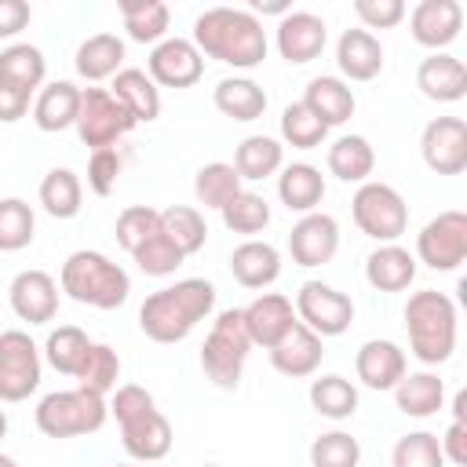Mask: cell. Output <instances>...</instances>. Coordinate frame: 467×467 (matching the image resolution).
<instances>
[{
  "label": "cell",
  "mask_w": 467,
  "mask_h": 467,
  "mask_svg": "<svg viewBox=\"0 0 467 467\" xmlns=\"http://www.w3.org/2000/svg\"><path fill=\"white\" fill-rule=\"evenodd\" d=\"M193 47L234 69H255L266 58V29L244 7H208L193 18Z\"/></svg>",
  "instance_id": "6da1fadb"
},
{
  "label": "cell",
  "mask_w": 467,
  "mask_h": 467,
  "mask_svg": "<svg viewBox=\"0 0 467 467\" xmlns=\"http://www.w3.org/2000/svg\"><path fill=\"white\" fill-rule=\"evenodd\" d=\"M212 310H215V285L204 277H186L146 296V303L139 306V328L153 343H179Z\"/></svg>",
  "instance_id": "7a4b0ae2"
},
{
  "label": "cell",
  "mask_w": 467,
  "mask_h": 467,
  "mask_svg": "<svg viewBox=\"0 0 467 467\" xmlns=\"http://www.w3.org/2000/svg\"><path fill=\"white\" fill-rule=\"evenodd\" d=\"M106 405H109V416H117V423H120V441H124L128 456H135L142 463H157L171 452V423L157 409V401L146 387L120 383Z\"/></svg>",
  "instance_id": "3957f363"
},
{
  "label": "cell",
  "mask_w": 467,
  "mask_h": 467,
  "mask_svg": "<svg viewBox=\"0 0 467 467\" xmlns=\"http://www.w3.org/2000/svg\"><path fill=\"white\" fill-rule=\"evenodd\" d=\"M58 288L84 303V306H95V310H117L128 303V292H131V277L120 263H113L109 255L102 252H91V248H80L73 255H66L62 263V274H58Z\"/></svg>",
  "instance_id": "277c9868"
},
{
  "label": "cell",
  "mask_w": 467,
  "mask_h": 467,
  "mask_svg": "<svg viewBox=\"0 0 467 467\" xmlns=\"http://www.w3.org/2000/svg\"><path fill=\"white\" fill-rule=\"evenodd\" d=\"M405 328L412 358L423 365H441L456 350V303L438 288L412 292L405 303Z\"/></svg>",
  "instance_id": "5b68a950"
},
{
  "label": "cell",
  "mask_w": 467,
  "mask_h": 467,
  "mask_svg": "<svg viewBox=\"0 0 467 467\" xmlns=\"http://www.w3.org/2000/svg\"><path fill=\"white\" fill-rule=\"evenodd\" d=\"M109 416V405L102 394H91L84 387L73 390H51L36 405V427L47 438H80L102 431Z\"/></svg>",
  "instance_id": "8992f818"
},
{
  "label": "cell",
  "mask_w": 467,
  "mask_h": 467,
  "mask_svg": "<svg viewBox=\"0 0 467 467\" xmlns=\"http://www.w3.org/2000/svg\"><path fill=\"white\" fill-rule=\"evenodd\" d=\"M248 350H252V339L244 332V321H241V310H223L215 321H212V332L201 347V368L204 376L223 387V390H234L241 383V372H244V361H248Z\"/></svg>",
  "instance_id": "52a82bcc"
},
{
  "label": "cell",
  "mask_w": 467,
  "mask_h": 467,
  "mask_svg": "<svg viewBox=\"0 0 467 467\" xmlns=\"http://www.w3.org/2000/svg\"><path fill=\"white\" fill-rule=\"evenodd\" d=\"M350 215H354L358 230L365 237H372L376 244H394L409 226L405 197L390 182H376V179L358 186V193L350 201Z\"/></svg>",
  "instance_id": "ba28073f"
},
{
  "label": "cell",
  "mask_w": 467,
  "mask_h": 467,
  "mask_svg": "<svg viewBox=\"0 0 467 467\" xmlns=\"http://www.w3.org/2000/svg\"><path fill=\"white\" fill-rule=\"evenodd\" d=\"M77 135L91 150H109L120 135L135 128L131 113L109 95V88H80V113H77Z\"/></svg>",
  "instance_id": "9c48e42d"
},
{
  "label": "cell",
  "mask_w": 467,
  "mask_h": 467,
  "mask_svg": "<svg viewBox=\"0 0 467 467\" xmlns=\"http://www.w3.org/2000/svg\"><path fill=\"white\" fill-rule=\"evenodd\" d=\"M416 259L441 274L456 270L467 259V212H460V208L438 212L416 234Z\"/></svg>",
  "instance_id": "30bf717a"
},
{
  "label": "cell",
  "mask_w": 467,
  "mask_h": 467,
  "mask_svg": "<svg viewBox=\"0 0 467 467\" xmlns=\"http://www.w3.org/2000/svg\"><path fill=\"white\" fill-rule=\"evenodd\" d=\"M296 317L299 325H306L310 332L325 336H343L354 321V299L325 281H303L296 292Z\"/></svg>",
  "instance_id": "8fae6325"
},
{
  "label": "cell",
  "mask_w": 467,
  "mask_h": 467,
  "mask_svg": "<svg viewBox=\"0 0 467 467\" xmlns=\"http://www.w3.org/2000/svg\"><path fill=\"white\" fill-rule=\"evenodd\" d=\"M40 387V347L22 328L0 332V401H26Z\"/></svg>",
  "instance_id": "7c38bea8"
},
{
  "label": "cell",
  "mask_w": 467,
  "mask_h": 467,
  "mask_svg": "<svg viewBox=\"0 0 467 467\" xmlns=\"http://www.w3.org/2000/svg\"><path fill=\"white\" fill-rule=\"evenodd\" d=\"M146 77L161 88H193L204 77V55L186 36H164L146 58Z\"/></svg>",
  "instance_id": "4fadbf2b"
},
{
  "label": "cell",
  "mask_w": 467,
  "mask_h": 467,
  "mask_svg": "<svg viewBox=\"0 0 467 467\" xmlns=\"http://www.w3.org/2000/svg\"><path fill=\"white\" fill-rule=\"evenodd\" d=\"M423 164L438 175H460L467 168V124L460 117H434L420 135Z\"/></svg>",
  "instance_id": "5bb4252c"
},
{
  "label": "cell",
  "mask_w": 467,
  "mask_h": 467,
  "mask_svg": "<svg viewBox=\"0 0 467 467\" xmlns=\"http://www.w3.org/2000/svg\"><path fill=\"white\" fill-rule=\"evenodd\" d=\"M274 44L281 51L285 62L292 66H306L314 62L325 44H328V26L321 15L314 11H288L281 22H277V33H274Z\"/></svg>",
  "instance_id": "9a60e30c"
},
{
  "label": "cell",
  "mask_w": 467,
  "mask_h": 467,
  "mask_svg": "<svg viewBox=\"0 0 467 467\" xmlns=\"http://www.w3.org/2000/svg\"><path fill=\"white\" fill-rule=\"evenodd\" d=\"M288 252L296 266H325L339 252V223L328 212L299 215L288 234Z\"/></svg>",
  "instance_id": "2e32d148"
},
{
  "label": "cell",
  "mask_w": 467,
  "mask_h": 467,
  "mask_svg": "<svg viewBox=\"0 0 467 467\" xmlns=\"http://www.w3.org/2000/svg\"><path fill=\"white\" fill-rule=\"evenodd\" d=\"M11 310L29 325H47L58 314V281L47 270H22L7 288Z\"/></svg>",
  "instance_id": "e0dca14e"
},
{
  "label": "cell",
  "mask_w": 467,
  "mask_h": 467,
  "mask_svg": "<svg viewBox=\"0 0 467 467\" xmlns=\"http://www.w3.org/2000/svg\"><path fill=\"white\" fill-rule=\"evenodd\" d=\"M463 29V7L456 0H420L409 11V33L416 44L441 51L449 47Z\"/></svg>",
  "instance_id": "ac0fdd59"
},
{
  "label": "cell",
  "mask_w": 467,
  "mask_h": 467,
  "mask_svg": "<svg viewBox=\"0 0 467 467\" xmlns=\"http://www.w3.org/2000/svg\"><path fill=\"white\" fill-rule=\"evenodd\" d=\"M241 321H244V332H248L252 347H266L270 350L299 317H296V306H292L288 296L263 292L248 306H241Z\"/></svg>",
  "instance_id": "d6986e66"
},
{
  "label": "cell",
  "mask_w": 467,
  "mask_h": 467,
  "mask_svg": "<svg viewBox=\"0 0 467 467\" xmlns=\"http://www.w3.org/2000/svg\"><path fill=\"white\" fill-rule=\"evenodd\" d=\"M325 358V339L317 332H310L306 325H292L274 347H270V365L288 376V379H303V376H314L317 365Z\"/></svg>",
  "instance_id": "ffe728a7"
},
{
  "label": "cell",
  "mask_w": 467,
  "mask_h": 467,
  "mask_svg": "<svg viewBox=\"0 0 467 467\" xmlns=\"http://www.w3.org/2000/svg\"><path fill=\"white\" fill-rule=\"evenodd\" d=\"M409 361L394 339H365L354 354V372L368 390H394Z\"/></svg>",
  "instance_id": "44dd1931"
},
{
  "label": "cell",
  "mask_w": 467,
  "mask_h": 467,
  "mask_svg": "<svg viewBox=\"0 0 467 467\" xmlns=\"http://www.w3.org/2000/svg\"><path fill=\"white\" fill-rule=\"evenodd\" d=\"M416 88L434 102H460L467 95V66L449 51H431L416 69Z\"/></svg>",
  "instance_id": "7402d4cb"
},
{
  "label": "cell",
  "mask_w": 467,
  "mask_h": 467,
  "mask_svg": "<svg viewBox=\"0 0 467 467\" xmlns=\"http://www.w3.org/2000/svg\"><path fill=\"white\" fill-rule=\"evenodd\" d=\"M230 274L241 288H266L281 277V252L270 241L248 237L244 244L234 248L230 255Z\"/></svg>",
  "instance_id": "603a6c76"
},
{
  "label": "cell",
  "mask_w": 467,
  "mask_h": 467,
  "mask_svg": "<svg viewBox=\"0 0 467 467\" xmlns=\"http://www.w3.org/2000/svg\"><path fill=\"white\" fill-rule=\"evenodd\" d=\"M299 102H303L325 128L347 124V120L354 117V106H358L350 84L339 80V77H314V80L306 84V91H303Z\"/></svg>",
  "instance_id": "cb8c5ba5"
},
{
  "label": "cell",
  "mask_w": 467,
  "mask_h": 467,
  "mask_svg": "<svg viewBox=\"0 0 467 467\" xmlns=\"http://www.w3.org/2000/svg\"><path fill=\"white\" fill-rule=\"evenodd\" d=\"M365 281L379 292H405L416 281V255L409 248H401L398 241L379 244L365 259Z\"/></svg>",
  "instance_id": "d4e9b609"
},
{
  "label": "cell",
  "mask_w": 467,
  "mask_h": 467,
  "mask_svg": "<svg viewBox=\"0 0 467 467\" xmlns=\"http://www.w3.org/2000/svg\"><path fill=\"white\" fill-rule=\"evenodd\" d=\"M336 66L347 80H372L383 69V44L368 29H347L336 44Z\"/></svg>",
  "instance_id": "484cf974"
},
{
  "label": "cell",
  "mask_w": 467,
  "mask_h": 467,
  "mask_svg": "<svg viewBox=\"0 0 467 467\" xmlns=\"http://www.w3.org/2000/svg\"><path fill=\"white\" fill-rule=\"evenodd\" d=\"M80 113V88L73 80H51L33 99V120L40 131H66L77 124Z\"/></svg>",
  "instance_id": "4316f807"
},
{
  "label": "cell",
  "mask_w": 467,
  "mask_h": 467,
  "mask_svg": "<svg viewBox=\"0 0 467 467\" xmlns=\"http://www.w3.org/2000/svg\"><path fill=\"white\" fill-rule=\"evenodd\" d=\"M109 95L131 113L135 124H150V120L161 117V91H157V84L146 77V69L124 66V69L113 77Z\"/></svg>",
  "instance_id": "83f0119b"
},
{
  "label": "cell",
  "mask_w": 467,
  "mask_h": 467,
  "mask_svg": "<svg viewBox=\"0 0 467 467\" xmlns=\"http://www.w3.org/2000/svg\"><path fill=\"white\" fill-rule=\"evenodd\" d=\"M277 197L288 212H299V215H310L317 212L321 197H325V175L321 168L306 164V161H296L288 168H281L277 175Z\"/></svg>",
  "instance_id": "f1b7e54d"
},
{
  "label": "cell",
  "mask_w": 467,
  "mask_h": 467,
  "mask_svg": "<svg viewBox=\"0 0 467 467\" xmlns=\"http://www.w3.org/2000/svg\"><path fill=\"white\" fill-rule=\"evenodd\" d=\"M77 73L84 80H113L120 69H124V40L117 33H95L88 36L80 47H77V58H73Z\"/></svg>",
  "instance_id": "f546056e"
},
{
  "label": "cell",
  "mask_w": 467,
  "mask_h": 467,
  "mask_svg": "<svg viewBox=\"0 0 467 467\" xmlns=\"http://www.w3.org/2000/svg\"><path fill=\"white\" fill-rule=\"evenodd\" d=\"M212 102H215V109L223 117L241 120V124L259 120L266 113V91L252 77H226V80H219L215 91H212Z\"/></svg>",
  "instance_id": "4dcf8cb0"
},
{
  "label": "cell",
  "mask_w": 467,
  "mask_h": 467,
  "mask_svg": "<svg viewBox=\"0 0 467 467\" xmlns=\"http://www.w3.org/2000/svg\"><path fill=\"white\" fill-rule=\"evenodd\" d=\"M394 405L412 420H427L445 405V383L434 372H405L394 387Z\"/></svg>",
  "instance_id": "1f68e13d"
},
{
  "label": "cell",
  "mask_w": 467,
  "mask_h": 467,
  "mask_svg": "<svg viewBox=\"0 0 467 467\" xmlns=\"http://www.w3.org/2000/svg\"><path fill=\"white\" fill-rule=\"evenodd\" d=\"M281 164H285V146L270 135H248V139H241V146L234 153V171L241 175V182L270 179L281 171Z\"/></svg>",
  "instance_id": "d6a6232c"
},
{
  "label": "cell",
  "mask_w": 467,
  "mask_h": 467,
  "mask_svg": "<svg viewBox=\"0 0 467 467\" xmlns=\"http://www.w3.org/2000/svg\"><path fill=\"white\" fill-rule=\"evenodd\" d=\"M44 73H47V58L36 44H7L0 51V80L36 95L44 88Z\"/></svg>",
  "instance_id": "836d02e7"
},
{
  "label": "cell",
  "mask_w": 467,
  "mask_h": 467,
  "mask_svg": "<svg viewBox=\"0 0 467 467\" xmlns=\"http://www.w3.org/2000/svg\"><path fill=\"white\" fill-rule=\"evenodd\" d=\"M376 168V150L368 146L365 135H339L328 146V171L343 182H368Z\"/></svg>",
  "instance_id": "e575fe53"
},
{
  "label": "cell",
  "mask_w": 467,
  "mask_h": 467,
  "mask_svg": "<svg viewBox=\"0 0 467 467\" xmlns=\"http://www.w3.org/2000/svg\"><path fill=\"white\" fill-rule=\"evenodd\" d=\"M117 7H120L128 36L135 44H161L168 36V22H171L168 4H161V0H120Z\"/></svg>",
  "instance_id": "d590c367"
},
{
  "label": "cell",
  "mask_w": 467,
  "mask_h": 467,
  "mask_svg": "<svg viewBox=\"0 0 467 467\" xmlns=\"http://www.w3.org/2000/svg\"><path fill=\"white\" fill-rule=\"evenodd\" d=\"M36 197H40V204H44V212L51 219H73L80 212V201H84V182L69 168H51L40 179Z\"/></svg>",
  "instance_id": "8d00e7d4"
},
{
  "label": "cell",
  "mask_w": 467,
  "mask_h": 467,
  "mask_svg": "<svg viewBox=\"0 0 467 467\" xmlns=\"http://www.w3.org/2000/svg\"><path fill=\"white\" fill-rule=\"evenodd\" d=\"M161 234H164L182 255H193V252H201L204 241H208V223H204V215H201L197 208H190V204H171V208L161 212Z\"/></svg>",
  "instance_id": "74e56055"
},
{
  "label": "cell",
  "mask_w": 467,
  "mask_h": 467,
  "mask_svg": "<svg viewBox=\"0 0 467 467\" xmlns=\"http://www.w3.org/2000/svg\"><path fill=\"white\" fill-rule=\"evenodd\" d=\"M88 350H91V339H88V332L77 328V325H58V328H51V336L44 339V358H47V365H51L55 372H62V376H77L80 365H84V358H88Z\"/></svg>",
  "instance_id": "f35d334b"
},
{
  "label": "cell",
  "mask_w": 467,
  "mask_h": 467,
  "mask_svg": "<svg viewBox=\"0 0 467 467\" xmlns=\"http://www.w3.org/2000/svg\"><path fill=\"white\" fill-rule=\"evenodd\" d=\"M310 405L325 420H350L358 412V387L347 376H321L310 383Z\"/></svg>",
  "instance_id": "ab89813d"
},
{
  "label": "cell",
  "mask_w": 467,
  "mask_h": 467,
  "mask_svg": "<svg viewBox=\"0 0 467 467\" xmlns=\"http://www.w3.org/2000/svg\"><path fill=\"white\" fill-rule=\"evenodd\" d=\"M193 193H197V201H201L204 208H215V212H219L226 201H234V197L241 193V175L234 171V164L212 161V164L197 168V175H193Z\"/></svg>",
  "instance_id": "60d3db41"
},
{
  "label": "cell",
  "mask_w": 467,
  "mask_h": 467,
  "mask_svg": "<svg viewBox=\"0 0 467 467\" xmlns=\"http://www.w3.org/2000/svg\"><path fill=\"white\" fill-rule=\"evenodd\" d=\"M73 379H77V387H84V390L106 398L109 390H117V379H120V354H117L109 343H91V350H88V358H84V365H80V372H77Z\"/></svg>",
  "instance_id": "b9f144b4"
},
{
  "label": "cell",
  "mask_w": 467,
  "mask_h": 467,
  "mask_svg": "<svg viewBox=\"0 0 467 467\" xmlns=\"http://www.w3.org/2000/svg\"><path fill=\"white\" fill-rule=\"evenodd\" d=\"M219 215H223L226 230L244 234V237H252V234H259V230L270 226V204H266V197H259L252 190H241L234 201H226L219 208Z\"/></svg>",
  "instance_id": "7bdbcfd3"
},
{
  "label": "cell",
  "mask_w": 467,
  "mask_h": 467,
  "mask_svg": "<svg viewBox=\"0 0 467 467\" xmlns=\"http://www.w3.org/2000/svg\"><path fill=\"white\" fill-rule=\"evenodd\" d=\"M36 234V215L22 197H4L0 201V252H18L33 241Z\"/></svg>",
  "instance_id": "ee69618b"
},
{
  "label": "cell",
  "mask_w": 467,
  "mask_h": 467,
  "mask_svg": "<svg viewBox=\"0 0 467 467\" xmlns=\"http://www.w3.org/2000/svg\"><path fill=\"white\" fill-rule=\"evenodd\" d=\"M390 467H445V456H441L438 434H431V431L401 434V438L394 441Z\"/></svg>",
  "instance_id": "f6af8a7d"
},
{
  "label": "cell",
  "mask_w": 467,
  "mask_h": 467,
  "mask_svg": "<svg viewBox=\"0 0 467 467\" xmlns=\"http://www.w3.org/2000/svg\"><path fill=\"white\" fill-rule=\"evenodd\" d=\"M325 135H328V128H325L303 102L285 106V113H281V139H285L292 150H314V146L325 142Z\"/></svg>",
  "instance_id": "bcb514c9"
},
{
  "label": "cell",
  "mask_w": 467,
  "mask_h": 467,
  "mask_svg": "<svg viewBox=\"0 0 467 467\" xmlns=\"http://www.w3.org/2000/svg\"><path fill=\"white\" fill-rule=\"evenodd\" d=\"M358 463H361V445L347 431L317 434L310 445V467H358Z\"/></svg>",
  "instance_id": "7dc6e473"
},
{
  "label": "cell",
  "mask_w": 467,
  "mask_h": 467,
  "mask_svg": "<svg viewBox=\"0 0 467 467\" xmlns=\"http://www.w3.org/2000/svg\"><path fill=\"white\" fill-rule=\"evenodd\" d=\"M131 259H135V266L146 274V277H168V274H175L179 266H182V252L157 230L150 241H142L135 252H131Z\"/></svg>",
  "instance_id": "c3c4849f"
},
{
  "label": "cell",
  "mask_w": 467,
  "mask_h": 467,
  "mask_svg": "<svg viewBox=\"0 0 467 467\" xmlns=\"http://www.w3.org/2000/svg\"><path fill=\"white\" fill-rule=\"evenodd\" d=\"M157 230H161V212L150 208V204H131V208H124V212L117 215V241H120V248H124L128 255H131L142 241H150Z\"/></svg>",
  "instance_id": "681fc988"
},
{
  "label": "cell",
  "mask_w": 467,
  "mask_h": 467,
  "mask_svg": "<svg viewBox=\"0 0 467 467\" xmlns=\"http://www.w3.org/2000/svg\"><path fill=\"white\" fill-rule=\"evenodd\" d=\"M120 168H124V161H120V153L113 146L109 150H91V157H88V186H91V193L109 197L117 179H120Z\"/></svg>",
  "instance_id": "f907efd6"
},
{
  "label": "cell",
  "mask_w": 467,
  "mask_h": 467,
  "mask_svg": "<svg viewBox=\"0 0 467 467\" xmlns=\"http://www.w3.org/2000/svg\"><path fill=\"white\" fill-rule=\"evenodd\" d=\"M354 15L361 18V29H394L405 18L401 0H354Z\"/></svg>",
  "instance_id": "816d5d0a"
},
{
  "label": "cell",
  "mask_w": 467,
  "mask_h": 467,
  "mask_svg": "<svg viewBox=\"0 0 467 467\" xmlns=\"http://www.w3.org/2000/svg\"><path fill=\"white\" fill-rule=\"evenodd\" d=\"M29 99H33L29 91H22V88L0 80V124H15V120H22L26 109H29Z\"/></svg>",
  "instance_id": "f5cc1de1"
},
{
  "label": "cell",
  "mask_w": 467,
  "mask_h": 467,
  "mask_svg": "<svg viewBox=\"0 0 467 467\" xmlns=\"http://www.w3.org/2000/svg\"><path fill=\"white\" fill-rule=\"evenodd\" d=\"M29 4L26 0H0V40L18 36L29 26Z\"/></svg>",
  "instance_id": "db71d44e"
},
{
  "label": "cell",
  "mask_w": 467,
  "mask_h": 467,
  "mask_svg": "<svg viewBox=\"0 0 467 467\" xmlns=\"http://www.w3.org/2000/svg\"><path fill=\"white\" fill-rule=\"evenodd\" d=\"M438 445H441L445 463L463 467L467 463V423H449V431L438 438Z\"/></svg>",
  "instance_id": "11a10c76"
},
{
  "label": "cell",
  "mask_w": 467,
  "mask_h": 467,
  "mask_svg": "<svg viewBox=\"0 0 467 467\" xmlns=\"http://www.w3.org/2000/svg\"><path fill=\"white\" fill-rule=\"evenodd\" d=\"M255 11H259V15H281V18H285L292 7H288L285 0H270V4H263V0H252V15H255Z\"/></svg>",
  "instance_id": "9f6ffc18"
},
{
  "label": "cell",
  "mask_w": 467,
  "mask_h": 467,
  "mask_svg": "<svg viewBox=\"0 0 467 467\" xmlns=\"http://www.w3.org/2000/svg\"><path fill=\"white\" fill-rule=\"evenodd\" d=\"M452 423H467V394L463 390L452 398Z\"/></svg>",
  "instance_id": "6f0895ef"
},
{
  "label": "cell",
  "mask_w": 467,
  "mask_h": 467,
  "mask_svg": "<svg viewBox=\"0 0 467 467\" xmlns=\"http://www.w3.org/2000/svg\"><path fill=\"white\" fill-rule=\"evenodd\" d=\"M4 434H7V412L0 409V438H4Z\"/></svg>",
  "instance_id": "680465c9"
},
{
  "label": "cell",
  "mask_w": 467,
  "mask_h": 467,
  "mask_svg": "<svg viewBox=\"0 0 467 467\" xmlns=\"http://www.w3.org/2000/svg\"><path fill=\"white\" fill-rule=\"evenodd\" d=\"M0 467H18V463H15L11 456H4V452H0Z\"/></svg>",
  "instance_id": "91938a15"
},
{
  "label": "cell",
  "mask_w": 467,
  "mask_h": 467,
  "mask_svg": "<svg viewBox=\"0 0 467 467\" xmlns=\"http://www.w3.org/2000/svg\"><path fill=\"white\" fill-rule=\"evenodd\" d=\"M201 467H219V463H201Z\"/></svg>",
  "instance_id": "94428289"
},
{
  "label": "cell",
  "mask_w": 467,
  "mask_h": 467,
  "mask_svg": "<svg viewBox=\"0 0 467 467\" xmlns=\"http://www.w3.org/2000/svg\"><path fill=\"white\" fill-rule=\"evenodd\" d=\"M117 467H128V463H117Z\"/></svg>",
  "instance_id": "6125c7cd"
}]
</instances>
